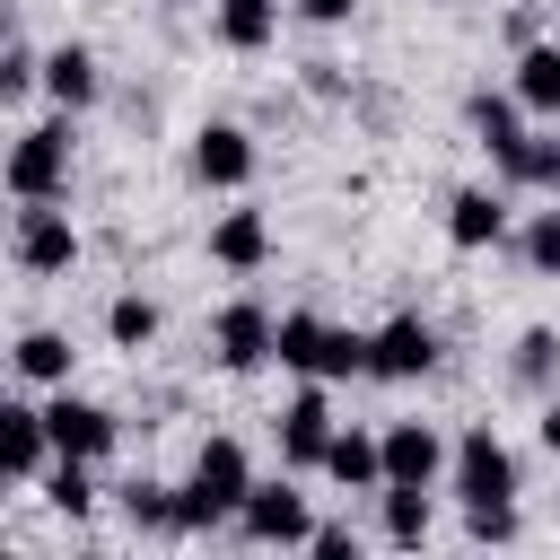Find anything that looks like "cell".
<instances>
[{"instance_id": "1", "label": "cell", "mask_w": 560, "mask_h": 560, "mask_svg": "<svg viewBox=\"0 0 560 560\" xmlns=\"http://www.w3.org/2000/svg\"><path fill=\"white\" fill-rule=\"evenodd\" d=\"M245 490H254V464H245V446H236V438H201V455H192V481L175 490V499H184V534H219V525H236Z\"/></svg>"}, {"instance_id": "15", "label": "cell", "mask_w": 560, "mask_h": 560, "mask_svg": "<svg viewBox=\"0 0 560 560\" xmlns=\"http://www.w3.org/2000/svg\"><path fill=\"white\" fill-rule=\"evenodd\" d=\"M315 472H332L341 490H385V438H368V429H332V446H324Z\"/></svg>"}, {"instance_id": "2", "label": "cell", "mask_w": 560, "mask_h": 560, "mask_svg": "<svg viewBox=\"0 0 560 560\" xmlns=\"http://www.w3.org/2000/svg\"><path fill=\"white\" fill-rule=\"evenodd\" d=\"M9 192H18V201H61V192H70V114L26 122V131L9 140Z\"/></svg>"}, {"instance_id": "33", "label": "cell", "mask_w": 560, "mask_h": 560, "mask_svg": "<svg viewBox=\"0 0 560 560\" xmlns=\"http://www.w3.org/2000/svg\"><path fill=\"white\" fill-rule=\"evenodd\" d=\"M534 438H542V446L560 455V402H542V420H534Z\"/></svg>"}, {"instance_id": "12", "label": "cell", "mask_w": 560, "mask_h": 560, "mask_svg": "<svg viewBox=\"0 0 560 560\" xmlns=\"http://www.w3.org/2000/svg\"><path fill=\"white\" fill-rule=\"evenodd\" d=\"M192 175H201L210 192H236V184L254 175V140H245L236 122H201V131H192Z\"/></svg>"}, {"instance_id": "11", "label": "cell", "mask_w": 560, "mask_h": 560, "mask_svg": "<svg viewBox=\"0 0 560 560\" xmlns=\"http://www.w3.org/2000/svg\"><path fill=\"white\" fill-rule=\"evenodd\" d=\"M236 525H245L254 542H306V534H315V516H306V499H298L289 481H254L245 508H236Z\"/></svg>"}, {"instance_id": "30", "label": "cell", "mask_w": 560, "mask_h": 560, "mask_svg": "<svg viewBox=\"0 0 560 560\" xmlns=\"http://www.w3.org/2000/svg\"><path fill=\"white\" fill-rule=\"evenodd\" d=\"M0 88H9V96H26V88H44V52H26V44H9V52H0Z\"/></svg>"}, {"instance_id": "19", "label": "cell", "mask_w": 560, "mask_h": 560, "mask_svg": "<svg viewBox=\"0 0 560 560\" xmlns=\"http://www.w3.org/2000/svg\"><path fill=\"white\" fill-rule=\"evenodd\" d=\"M70 359H79V350H70V332H44V324H35V332H18V350H9V368H18L26 385H70Z\"/></svg>"}, {"instance_id": "20", "label": "cell", "mask_w": 560, "mask_h": 560, "mask_svg": "<svg viewBox=\"0 0 560 560\" xmlns=\"http://www.w3.org/2000/svg\"><path fill=\"white\" fill-rule=\"evenodd\" d=\"M324 350H332V324H324V315H280V341H271V359H280V368L324 376Z\"/></svg>"}, {"instance_id": "13", "label": "cell", "mask_w": 560, "mask_h": 560, "mask_svg": "<svg viewBox=\"0 0 560 560\" xmlns=\"http://www.w3.org/2000/svg\"><path fill=\"white\" fill-rule=\"evenodd\" d=\"M446 236H455L464 254L499 245V236H508V184H464V192L446 201Z\"/></svg>"}, {"instance_id": "29", "label": "cell", "mask_w": 560, "mask_h": 560, "mask_svg": "<svg viewBox=\"0 0 560 560\" xmlns=\"http://www.w3.org/2000/svg\"><path fill=\"white\" fill-rule=\"evenodd\" d=\"M464 534H472V542H508V534H516V499H490V508H464Z\"/></svg>"}, {"instance_id": "17", "label": "cell", "mask_w": 560, "mask_h": 560, "mask_svg": "<svg viewBox=\"0 0 560 560\" xmlns=\"http://www.w3.org/2000/svg\"><path fill=\"white\" fill-rule=\"evenodd\" d=\"M499 184H508V192H560V131H525V140L499 158Z\"/></svg>"}, {"instance_id": "27", "label": "cell", "mask_w": 560, "mask_h": 560, "mask_svg": "<svg viewBox=\"0 0 560 560\" xmlns=\"http://www.w3.org/2000/svg\"><path fill=\"white\" fill-rule=\"evenodd\" d=\"M508 368H516V385H534V394H542V385L560 376V332H551V324L516 332V359H508Z\"/></svg>"}, {"instance_id": "31", "label": "cell", "mask_w": 560, "mask_h": 560, "mask_svg": "<svg viewBox=\"0 0 560 560\" xmlns=\"http://www.w3.org/2000/svg\"><path fill=\"white\" fill-rule=\"evenodd\" d=\"M306 551H324V560H350V551H359V534H350V525H315V534H306Z\"/></svg>"}, {"instance_id": "22", "label": "cell", "mask_w": 560, "mask_h": 560, "mask_svg": "<svg viewBox=\"0 0 560 560\" xmlns=\"http://www.w3.org/2000/svg\"><path fill=\"white\" fill-rule=\"evenodd\" d=\"M516 96H525V114H560V44L516 52Z\"/></svg>"}, {"instance_id": "14", "label": "cell", "mask_w": 560, "mask_h": 560, "mask_svg": "<svg viewBox=\"0 0 560 560\" xmlns=\"http://www.w3.org/2000/svg\"><path fill=\"white\" fill-rule=\"evenodd\" d=\"M44 96H52L61 114L96 105V96H105V70H96V52H88V44H52V52H44Z\"/></svg>"}, {"instance_id": "32", "label": "cell", "mask_w": 560, "mask_h": 560, "mask_svg": "<svg viewBox=\"0 0 560 560\" xmlns=\"http://www.w3.org/2000/svg\"><path fill=\"white\" fill-rule=\"evenodd\" d=\"M359 0H298V18H315V26H341Z\"/></svg>"}, {"instance_id": "3", "label": "cell", "mask_w": 560, "mask_h": 560, "mask_svg": "<svg viewBox=\"0 0 560 560\" xmlns=\"http://www.w3.org/2000/svg\"><path fill=\"white\" fill-rule=\"evenodd\" d=\"M9 254H18L26 280H61V271L79 262V228H70V210H52V201H18Z\"/></svg>"}, {"instance_id": "26", "label": "cell", "mask_w": 560, "mask_h": 560, "mask_svg": "<svg viewBox=\"0 0 560 560\" xmlns=\"http://www.w3.org/2000/svg\"><path fill=\"white\" fill-rule=\"evenodd\" d=\"M105 341H114V350H149V341H158V306H149L140 289H122V298L105 306Z\"/></svg>"}, {"instance_id": "16", "label": "cell", "mask_w": 560, "mask_h": 560, "mask_svg": "<svg viewBox=\"0 0 560 560\" xmlns=\"http://www.w3.org/2000/svg\"><path fill=\"white\" fill-rule=\"evenodd\" d=\"M210 262H228V271H262V262H271V219H262V210H228V219L210 228Z\"/></svg>"}, {"instance_id": "10", "label": "cell", "mask_w": 560, "mask_h": 560, "mask_svg": "<svg viewBox=\"0 0 560 560\" xmlns=\"http://www.w3.org/2000/svg\"><path fill=\"white\" fill-rule=\"evenodd\" d=\"M52 464V420L35 402H0V472L9 481H44Z\"/></svg>"}, {"instance_id": "25", "label": "cell", "mask_w": 560, "mask_h": 560, "mask_svg": "<svg viewBox=\"0 0 560 560\" xmlns=\"http://www.w3.org/2000/svg\"><path fill=\"white\" fill-rule=\"evenodd\" d=\"M44 499H52V516H88V508H96L88 455H52V464H44Z\"/></svg>"}, {"instance_id": "24", "label": "cell", "mask_w": 560, "mask_h": 560, "mask_svg": "<svg viewBox=\"0 0 560 560\" xmlns=\"http://www.w3.org/2000/svg\"><path fill=\"white\" fill-rule=\"evenodd\" d=\"M429 490H411V481H385V542H402V551H420L429 542Z\"/></svg>"}, {"instance_id": "18", "label": "cell", "mask_w": 560, "mask_h": 560, "mask_svg": "<svg viewBox=\"0 0 560 560\" xmlns=\"http://www.w3.org/2000/svg\"><path fill=\"white\" fill-rule=\"evenodd\" d=\"M464 114H472V131H481V149H490V158H508V149L525 140V96H516V88H508V96H499V88H472V105H464Z\"/></svg>"}, {"instance_id": "28", "label": "cell", "mask_w": 560, "mask_h": 560, "mask_svg": "<svg viewBox=\"0 0 560 560\" xmlns=\"http://www.w3.org/2000/svg\"><path fill=\"white\" fill-rule=\"evenodd\" d=\"M516 254H525L542 280H560V210H534V219H525V236H516Z\"/></svg>"}, {"instance_id": "21", "label": "cell", "mask_w": 560, "mask_h": 560, "mask_svg": "<svg viewBox=\"0 0 560 560\" xmlns=\"http://www.w3.org/2000/svg\"><path fill=\"white\" fill-rule=\"evenodd\" d=\"M280 35V0H219V44L228 52H262Z\"/></svg>"}, {"instance_id": "9", "label": "cell", "mask_w": 560, "mask_h": 560, "mask_svg": "<svg viewBox=\"0 0 560 560\" xmlns=\"http://www.w3.org/2000/svg\"><path fill=\"white\" fill-rule=\"evenodd\" d=\"M44 420H52V455H114V438H122V420L105 411V402H79V394H61V402H44Z\"/></svg>"}, {"instance_id": "8", "label": "cell", "mask_w": 560, "mask_h": 560, "mask_svg": "<svg viewBox=\"0 0 560 560\" xmlns=\"http://www.w3.org/2000/svg\"><path fill=\"white\" fill-rule=\"evenodd\" d=\"M455 464V446L429 429V420H394L385 429V481H411V490H438V472Z\"/></svg>"}, {"instance_id": "7", "label": "cell", "mask_w": 560, "mask_h": 560, "mask_svg": "<svg viewBox=\"0 0 560 560\" xmlns=\"http://www.w3.org/2000/svg\"><path fill=\"white\" fill-rule=\"evenodd\" d=\"M324 446H332V394H324V376H306L289 402H280V464H324Z\"/></svg>"}, {"instance_id": "4", "label": "cell", "mask_w": 560, "mask_h": 560, "mask_svg": "<svg viewBox=\"0 0 560 560\" xmlns=\"http://www.w3.org/2000/svg\"><path fill=\"white\" fill-rule=\"evenodd\" d=\"M271 341H280V315H271L262 298H228V306L210 315V359H219L228 376H254V368L271 359Z\"/></svg>"}, {"instance_id": "6", "label": "cell", "mask_w": 560, "mask_h": 560, "mask_svg": "<svg viewBox=\"0 0 560 560\" xmlns=\"http://www.w3.org/2000/svg\"><path fill=\"white\" fill-rule=\"evenodd\" d=\"M429 368H438V332H429L420 315H394V324H376V332H368V376L411 385V376H429Z\"/></svg>"}, {"instance_id": "5", "label": "cell", "mask_w": 560, "mask_h": 560, "mask_svg": "<svg viewBox=\"0 0 560 560\" xmlns=\"http://www.w3.org/2000/svg\"><path fill=\"white\" fill-rule=\"evenodd\" d=\"M446 481H455V499H464V508L516 499V455H508L490 429H464V438H455V464H446Z\"/></svg>"}, {"instance_id": "23", "label": "cell", "mask_w": 560, "mask_h": 560, "mask_svg": "<svg viewBox=\"0 0 560 560\" xmlns=\"http://www.w3.org/2000/svg\"><path fill=\"white\" fill-rule=\"evenodd\" d=\"M114 499H122V516H131L140 534H184V499H175V490H158V481H122Z\"/></svg>"}]
</instances>
